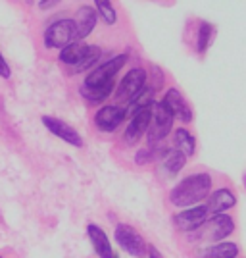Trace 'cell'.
<instances>
[{
  "instance_id": "cell-10",
  "label": "cell",
  "mask_w": 246,
  "mask_h": 258,
  "mask_svg": "<svg viewBox=\"0 0 246 258\" xmlns=\"http://www.w3.org/2000/svg\"><path fill=\"white\" fill-rule=\"evenodd\" d=\"M127 116V108L119 104H106L95 114V125L104 133H114L123 123Z\"/></svg>"
},
{
  "instance_id": "cell-7",
  "label": "cell",
  "mask_w": 246,
  "mask_h": 258,
  "mask_svg": "<svg viewBox=\"0 0 246 258\" xmlns=\"http://www.w3.org/2000/svg\"><path fill=\"white\" fill-rule=\"evenodd\" d=\"M75 43V23L73 20H58L50 23L44 31V46L46 48H64Z\"/></svg>"
},
{
  "instance_id": "cell-2",
  "label": "cell",
  "mask_w": 246,
  "mask_h": 258,
  "mask_svg": "<svg viewBox=\"0 0 246 258\" xmlns=\"http://www.w3.org/2000/svg\"><path fill=\"white\" fill-rule=\"evenodd\" d=\"M100 46L97 44H83V43H71L60 50V62L69 68L71 74L89 70L93 64H97L100 58Z\"/></svg>"
},
{
  "instance_id": "cell-18",
  "label": "cell",
  "mask_w": 246,
  "mask_h": 258,
  "mask_svg": "<svg viewBox=\"0 0 246 258\" xmlns=\"http://www.w3.org/2000/svg\"><path fill=\"white\" fill-rule=\"evenodd\" d=\"M185 164H187V156L183 152H179L177 149H172V151L166 149L161 156V168L168 175H177L185 168Z\"/></svg>"
},
{
  "instance_id": "cell-13",
  "label": "cell",
  "mask_w": 246,
  "mask_h": 258,
  "mask_svg": "<svg viewBox=\"0 0 246 258\" xmlns=\"http://www.w3.org/2000/svg\"><path fill=\"white\" fill-rule=\"evenodd\" d=\"M150 119H152V108H144L137 114L131 116V121H129L127 129H125V141L129 145H135L139 143V139L148 131Z\"/></svg>"
},
{
  "instance_id": "cell-1",
  "label": "cell",
  "mask_w": 246,
  "mask_h": 258,
  "mask_svg": "<svg viewBox=\"0 0 246 258\" xmlns=\"http://www.w3.org/2000/svg\"><path fill=\"white\" fill-rule=\"evenodd\" d=\"M210 193H212V175L206 172H196L187 175L173 187L170 193V203L177 208H189L200 205Z\"/></svg>"
},
{
  "instance_id": "cell-3",
  "label": "cell",
  "mask_w": 246,
  "mask_h": 258,
  "mask_svg": "<svg viewBox=\"0 0 246 258\" xmlns=\"http://www.w3.org/2000/svg\"><path fill=\"white\" fill-rule=\"evenodd\" d=\"M173 121L175 116L172 110L166 106L163 102H154L152 106V119L148 125V145L150 147H158L161 141L166 139L173 129Z\"/></svg>"
},
{
  "instance_id": "cell-24",
  "label": "cell",
  "mask_w": 246,
  "mask_h": 258,
  "mask_svg": "<svg viewBox=\"0 0 246 258\" xmlns=\"http://www.w3.org/2000/svg\"><path fill=\"white\" fill-rule=\"evenodd\" d=\"M150 76H152V89L154 91H160L161 87H163V72H161V68L160 66H156V64H152L150 66Z\"/></svg>"
},
{
  "instance_id": "cell-12",
  "label": "cell",
  "mask_w": 246,
  "mask_h": 258,
  "mask_svg": "<svg viewBox=\"0 0 246 258\" xmlns=\"http://www.w3.org/2000/svg\"><path fill=\"white\" fill-rule=\"evenodd\" d=\"M43 125L48 129L52 135H56L58 139L69 143L71 147H77V149L83 147V139H81V135L77 133V129H73L69 123H65L62 119L52 118V116H43Z\"/></svg>"
},
{
  "instance_id": "cell-23",
  "label": "cell",
  "mask_w": 246,
  "mask_h": 258,
  "mask_svg": "<svg viewBox=\"0 0 246 258\" xmlns=\"http://www.w3.org/2000/svg\"><path fill=\"white\" fill-rule=\"evenodd\" d=\"M97 12L100 14V18L108 23V25H116L118 23V12L114 8L112 0H95Z\"/></svg>"
},
{
  "instance_id": "cell-22",
  "label": "cell",
  "mask_w": 246,
  "mask_h": 258,
  "mask_svg": "<svg viewBox=\"0 0 246 258\" xmlns=\"http://www.w3.org/2000/svg\"><path fill=\"white\" fill-rule=\"evenodd\" d=\"M112 91H114V83L104 87H93V89L81 87V97L85 98L87 102H91V104H100V102H104L112 95Z\"/></svg>"
},
{
  "instance_id": "cell-20",
  "label": "cell",
  "mask_w": 246,
  "mask_h": 258,
  "mask_svg": "<svg viewBox=\"0 0 246 258\" xmlns=\"http://www.w3.org/2000/svg\"><path fill=\"white\" fill-rule=\"evenodd\" d=\"M173 145L179 152H183L187 158L193 156L194 151H196V139L194 135L185 127H179L175 131V137H173Z\"/></svg>"
},
{
  "instance_id": "cell-14",
  "label": "cell",
  "mask_w": 246,
  "mask_h": 258,
  "mask_svg": "<svg viewBox=\"0 0 246 258\" xmlns=\"http://www.w3.org/2000/svg\"><path fill=\"white\" fill-rule=\"evenodd\" d=\"M75 43L87 39L97 27V10H93L91 6H81L75 16Z\"/></svg>"
},
{
  "instance_id": "cell-17",
  "label": "cell",
  "mask_w": 246,
  "mask_h": 258,
  "mask_svg": "<svg viewBox=\"0 0 246 258\" xmlns=\"http://www.w3.org/2000/svg\"><path fill=\"white\" fill-rule=\"evenodd\" d=\"M238 256V245L233 241H221L198 252V258H236Z\"/></svg>"
},
{
  "instance_id": "cell-21",
  "label": "cell",
  "mask_w": 246,
  "mask_h": 258,
  "mask_svg": "<svg viewBox=\"0 0 246 258\" xmlns=\"http://www.w3.org/2000/svg\"><path fill=\"white\" fill-rule=\"evenodd\" d=\"M214 35H215V27L210 22L206 20H200L198 22V31H196V50L198 54H206L210 44L214 41Z\"/></svg>"
},
{
  "instance_id": "cell-16",
  "label": "cell",
  "mask_w": 246,
  "mask_h": 258,
  "mask_svg": "<svg viewBox=\"0 0 246 258\" xmlns=\"http://www.w3.org/2000/svg\"><path fill=\"white\" fill-rule=\"evenodd\" d=\"M87 235H89L91 243H93L95 252L100 258H118V254L112 248V243H110L108 235L102 231V227H98L97 224H89L87 226Z\"/></svg>"
},
{
  "instance_id": "cell-26",
  "label": "cell",
  "mask_w": 246,
  "mask_h": 258,
  "mask_svg": "<svg viewBox=\"0 0 246 258\" xmlns=\"http://www.w3.org/2000/svg\"><path fill=\"white\" fill-rule=\"evenodd\" d=\"M12 76V70L10 66H8V62L4 60V56L0 54V77H4V79H8V77Z\"/></svg>"
},
{
  "instance_id": "cell-8",
  "label": "cell",
  "mask_w": 246,
  "mask_h": 258,
  "mask_svg": "<svg viewBox=\"0 0 246 258\" xmlns=\"http://www.w3.org/2000/svg\"><path fill=\"white\" fill-rule=\"evenodd\" d=\"M208 216H210V212H208L206 205H194L189 208H183L181 212L173 216V224L179 231L193 233L208 220Z\"/></svg>"
},
{
  "instance_id": "cell-9",
  "label": "cell",
  "mask_w": 246,
  "mask_h": 258,
  "mask_svg": "<svg viewBox=\"0 0 246 258\" xmlns=\"http://www.w3.org/2000/svg\"><path fill=\"white\" fill-rule=\"evenodd\" d=\"M146 81H148L146 70H142V68H133V70H129L127 74L123 76V79L119 81V87H118V91H116V95H118L119 100H127L129 102L137 93H140V91L146 87Z\"/></svg>"
},
{
  "instance_id": "cell-28",
  "label": "cell",
  "mask_w": 246,
  "mask_h": 258,
  "mask_svg": "<svg viewBox=\"0 0 246 258\" xmlns=\"http://www.w3.org/2000/svg\"><path fill=\"white\" fill-rule=\"evenodd\" d=\"M146 254H148V258H163V254H161V252L156 247H148Z\"/></svg>"
},
{
  "instance_id": "cell-15",
  "label": "cell",
  "mask_w": 246,
  "mask_h": 258,
  "mask_svg": "<svg viewBox=\"0 0 246 258\" xmlns=\"http://www.w3.org/2000/svg\"><path fill=\"white\" fill-rule=\"evenodd\" d=\"M206 199H208L206 208L210 214H223L225 210H229L236 205V195L227 187L215 189L214 193H210Z\"/></svg>"
},
{
  "instance_id": "cell-11",
  "label": "cell",
  "mask_w": 246,
  "mask_h": 258,
  "mask_svg": "<svg viewBox=\"0 0 246 258\" xmlns=\"http://www.w3.org/2000/svg\"><path fill=\"white\" fill-rule=\"evenodd\" d=\"M161 102L172 110V114L179 119V121H183V123H191V121H193V118H194L193 108L189 106V102H187L185 97L179 93V89L170 87V89L166 91L163 98H161Z\"/></svg>"
},
{
  "instance_id": "cell-6",
  "label": "cell",
  "mask_w": 246,
  "mask_h": 258,
  "mask_svg": "<svg viewBox=\"0 0 246 258\" xmlns=\"http://www.w3.org/2000/svg\"><path fill=\"white\" fill-rule=\"evenodd\" d=\"M114 237H116V243L123 248L127 254L135 258H144L146 256V241L144 237L140 235L135 227L127 226V224H118L116 226V231H114Z\"/></svg>"
},
{
  "instance_id": "cell-4",
  "label": "cell",
  "mask_w": 246,
  "mask_h": 258,
  "mask_svg": "<svg viewBox=\"0 0 246 258\" xmlns=\"http://www.w3.org/2000/svg\"><path fill=\"white\" fill-rule=\"evenodd\" d=\"M233 231H235V220H233L231 216L212 214V216H208V220H206L196 231H193V233H196L200 239H204V241H208V243L214 245V243L223 241L225 237H229Z\"/></svg>"
},
{
  "instance_id": "cell-19",
  "label": "cell",
  "mask_w": 246,
  "mask_h": 258,
  "mask_svg": "<svg viewBox=\"0 0 246 258\" xmlns=\"http://www.w3.org/2000/svg\"><path fill=\"white\" fill-rule=\"evenodd\" d=\"M154 97H156V91L152 89V87H144L140 93H137L135 97L129 100V106H127V112H131V116L133 114H137L140 110H144V108H152L154 106Z\"/></svg>"
},
{
  "instance_id": "cell-27",
  "label": "cell",
  "mask_w": 246,
  "mask_h": 258,
  "mask_svg": "<svg viewBox=\"0 0 246 258\" xmlns=\"http://www.w3.org/2000/svg\"><path fill=\"white\" fill-rule=\"evenodd\" d=\"M60 0H39V8L41 10H48V8H54Z\"/></svg>"
},
{
  "instance_id": "cell-5",
  "label": "cell",
  "mask_w": 246,
  "mask_h": 258,
  "mask_svg": "<svg viewBox=\"0 0 246 258\" xmlns=\"http://www.w3.org/2000/svg\"><path fill=\"white\" fill-rule=\"evenodd\" d=\"M127 60H129L127 54H116L114 58H110L104 64H100L98 68H95V70L85 77V81H83L81 87L93 89V87H104V85L114 83V79H116V76L119 74V70L127 64Z\"/></svg>"
},
{
  "instance_id": "cell-25",
  "label": "cell",
  "mask_w": 246,
  "mask_h": 258,
  "mask_svg": "<svg viewBox=\"0 0 246 258\" xmlns=\"http://www.w3.org/2000/svg\"><path fill=\"white\" fill-rule=\"evenodd\" d=\"M152 160H154V152L150 149H142V151L135 154V164H139V166H144V164H148Z\"/></svg>"
},
{
  "instance_id": "cell-29",
  "label": "cell",
  "mask_w": 246,
  "mask_h": 258,
  "mask_svg": "<svg viewBox=\"0 0 246 258\" xmlns=\"http://www.w3.org/2000/svg\"><path fill=\"white\" fill-rule=\"evenodd\" d=\"M244 187H246V173H244Z\"/></svg>"
}]
</instances>
